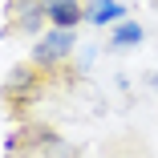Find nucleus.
Instances as JSON below:
<instances>
[{"mask_svg":"<svg viewBox=\"0 0 158 158\" xmlns=\"http://www.w3.org/2000/svg\"><path fill=\"white\" fill-rule=\"evenodd\" d=\"M73 28H53V33H45L41 37V45H37V61H41V65H53V61H61V57H69L73 53Z\"/></svg>","mask_w":158,"mask_h":158,"instance_id":"obj_1","label":"nucleus"},{"mask_svg":"<svg viewBox=\"0 0 158 158\" xmlns=\"http://www.w3.org/2000/svg\"><path fill=\"white\" fill-rule=\"evenodd\" d=\"M45 12L53 16V24H57V28H73V24L81 20V8H77V0H53V4H49Z\"/></svg>","mask_w":158,"mask_h":158,"instance_id":"obj_2","label":"nucleus"},{"mask_svg":"<svg viewBox=\"0 0 158 158\" xmlns=\"http://www.w3.org/2000/svg\"><path fill=\"white\" fill-rule=\"evenodd\" d=\"M85 16H89L93 24H114V20H122V16H126V8L118 4V0H93Z\"/></svg>","mask_w":158,"mask_h":158,"instance_id":"obj_3","label":"nucleus"},{"mask_svg":"<svg viewBox=\"0 0 158 158\" xmlns=\"http://www.w3.org/2000/svg\"><path fill=\"white\" fill-rule=\"evenodd\" d=\"M138 41H142V24L126 20V24L114 28V45H118V49H130V45H138Z\"/></svg>","mask_w":158,"mask_h":158,"instance_id":"obj_4","label":"nucleus"}]
</instances>
